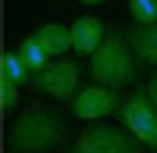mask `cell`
I'll use <instances>...</instances> for the list:
<instances>
[{
    "label": "cell",
    "instance_id": "5",
    "mask_svg": "<svg viewBox=\"0 0 157 153\" xmlns=\"http://www.w3.org/2000/svg\"><path fill=\"white\" fill-rule=\"evenodd\" d=\"M121 96L118 89H104V86H86L82 93L71 100V114L82 118V121H97V118L111 114V110H121Z\"/></svg>",
    "mask_w": 157,
    "mask_h": 153
},
{
    "label": "cell",
    "instance_id": "6",
    "mask_svg": "<svg viewBox=\"0 0 157 153\" xmlns=\"http://www.w3.org/2000/svg\"><path fill=\"white\" fill-rule=\"evenodd\" d=\"M32 86L43 89V93L54 96V100H75L78 96V89H75L78 86V64L75 61H54Z\"/></svg>",
    "mask_w": 157,
    "mask_h": 153
},
{
    "label": "cell",
    "instance_id": "7",
    "mask_svg": "<svg viewBox=\"0 0 157 153\" xmlns=\"http://www.w3.org/2000/svg\"><path fill=\"white\" fill-rule=\"evenodd\" d=\"M104 39H107V32H104V21H100V18L82 14V18L71 21V43H75L78 54H89V57H93Z\"/></svg>",
    "mask_w": 157,
    "mask_h": 153
},
{
    "label": "cell",
    "instance_id": "4",
    "mask_svg": "<svg viewBox=\"0 0 157 153\" xmlns=\"http://www.w3.org/2000/svg\"><path fill=\"white\" fill-rule=\"evenodd\" d=\"M118 118H121V128H128L143 146L157 150V107H154V100L147 93H132L121 103Z\"/></svg>",
    "mask_w": 157,
    "mask_h": 153
},
{
    "label": "cell",
    "instance_id": "15",
    "mask_svg": "<svg viewBox=\"0 0 157 153\" xmlns=\"http://www.w3.org/2000/svg\"><path fill=\"white\" fill-rule=\"evenodd\" d=\"M82 4H104V0H82Z\"/></svg>",
    "mask_w": 157,
    "mask_h": 153
},
{
    "label": "cell",
    "instance_id": "9",
    "mask_svg": "<svg viewBox=\"0 0 157 153\" xmlns=\"http://www.w3.org/2000/svg\"><path fill=\"white\" fill-rule=\"evenodd\" d=\"M36 39H39V47L47 50L50 57L75 50V43H71V25H61V21H47V25L36 32Z\"/></svg>",
    "mask_w": 157,
    "mask_h": 153
},
{
    "label": "cell",
    "instance_id": "14",
    "mask_svg": "<svg viewBox=\"0 0 157 153\" xmlns=\"http://www.w3.org/2000/svg\"><path fill=\"white\" fill-rule=\"evenodd\" d=\"M147 96L154 100V107H157V71H154V78H150V86H147Z\"/></svg>",
    "mask_w": 157,
    "mask_h": 153
},
{
    "label": "cell",
    "instance_id": "1",
    "mask_svg": "<svg viewBox=\"0 0 157 153\" xmlns=\"http://www.w3.org/2000/svg\"><path fill=\"white\" fill-rule=\"evenodd\" d=\"M68 135V125L57 110L29 103L7 128V153H47Z\"/></svg>",
    "mask_w": 157,
    "mask_h": 153
},
{
    "label": "cell",
    "instance_id": "2",
    "mask_svg": "<svg viewBox=\"0 0 157 153\" xmlns=\"http://www.w3.org/2000/svg\"><path fill=\"white\" fill-rule=\"evenodd\" d=\"M136 50L128 43L125 32H107L100 50L89 57V75L104 89H125L136 82Z\"/></svg>",
    "mask_w": 157,
    "mask_h": 153
},
{
    "label": "cell",
    "instance_id": "11",
    "mask_svg": "<svg viewBox=\"0 0 157 153\" xmlns=\"http://www.w3.org/2000/svg\"><path fill=\"white\" fill-rule=\"evenodd\" d=\"M4 78H11V82H29V68H25V61H21V54L18 50H7V54H4Z\"/></svg>",
    "mask_w": 157,
    "mask_h": 153
},
{
    "label": "cell",
    "instance_id": "10",
    "mask_svg": "<svg viewBox=\"0 0 157 153\" xmlns=\"http://www.w3.org/2000/svg\"><path fill=\"white\" fill-rule=\"evenodd\" d=\"M18 54H21V61H25V68H29L32 78H39V75L50 68V54L39 47L36 36H25V39H21V43H18Z\"/></svg>",
    "mask_w": 157,
    "mask_h": 153
},
{
    "label": "cell",
    "instance_id": "12",
    "mask_svg": "<svg viewBox=\"0 0 157 153\" xmlns=\"http://www.w3.org/2000/svg\"><path fill=\"white\" fill-rule=\"evenodd\" d=\"M128 11L136 25H154L157 21V0H128Z\"/></svg>",
    "mask_w": 157,
    "mask_h": 153
},
{
    "label": "cell",
    "instance_id": "8",
    "mask_svg": "<svg viewBox=\"0 0 157 153\" xmlns=\"http://www.w3.org/2000/svg\"><path fill=\"white\" fill-rule=\"evenodd\" d=\"M128 43L136 50L139 68H154L157 64V21L154 25H128Z\"/></svg>",
    "mask_w": 157,
    "mask_h": 153
},
{
    "label": "cell",
    "instance_id": "13",
    "mask_svg": "<svg viewBox=\"0 0 157 153\" xmlns=\"http://www.w3.org/2000/svg\"><path fill=\"white\" fill-rule=\"evenodd\" d=\"M0 103H4V110H18V82L0 78Z\"/></svg>",
    "mask_w": 157,
    "mask_h": 153
},
{
    "label": "cell",
    "instance_id": "3",
    "mask_svg": "<svg viewBox=\"0 0 157 153\" xmlns=\"http://www.w3.org/2000/svg\"><path fill=\"white\" fill-rule=\"evenodd\" d=\"M139 139L128 128H114V125H93L75 139L68 153H139Z\"/></svg>",
    "mask_w": 157,
    "mask_h": 153
}]
</instances>
